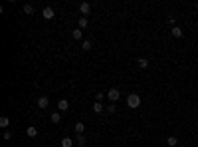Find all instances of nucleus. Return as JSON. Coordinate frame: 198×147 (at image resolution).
<instances>
[{
    "label": "nucleus",
    "instance_id": "5",
    "mask_svg": "<svg viewBox=\"0 0 198 147\" xmlns=\"http://www.w3.org/2000/svg\"><path fill=\"white\" fill-rule=\"evenodd\" d=\"M69 102L68 99H58V111H68Z\"/></svg>",
    "mask_w": 198,
    "mask_h": 147
},
{
    "label": "nucleus",
    "instance_id": "25",
    "mask_svg": "<svg viewBox=\"0 0 198 147\" xmlns=\"http://www.w3.org/2000/svg\"><path fill=\"white\" fill-rule=\"evenodd\" d=\"M178 147H186V145H178Z\"/></svg>",
    "mask_w": 198,
    "mask_h": 147
},
{
    "label": "nucleus",
    "instance_id": "1",
    "mask_svg": "<svg viewBox=\"0 0 198 147\" xmlns=\"http://www.w3.org/2000/svg\"><path fill=\"white\" fill-rule=\"evenodd\" d=\"M127 106H129L131 110H137V107L141 106V96L139 93H129V96H127Z\"/></svg>",
    "mask_w": 198,
    "mask_h": 147
},
{
    "label": "nucleus",
    "instance_id": "21",
    "mask_svg": "<svg viewBox=\"0 0 198 147\" xmlns=\"http://www.w3.org/2000/svg\"><path fill=\"white\" fill-rule=\"evenodd\" d=\"M105 96H107V93H103V92H97V93H95V102H103V99H105Z\"/></svg>",
    "mask_w": 198,
    "mask_h": 147
},
{
    "label": "nucleus",
    "instance_id": "6",
    "mask_svg": "<svg viewBox=\"0 0 198 147\" xmlns=\"http://www.w3.org/2000/svg\"><path fill=\"white\" fill-rule=\"evenodd\" d=\"M42 14H44V18H46V20H52V18H54V8H52V6H46Z\"/></svg>",
    "mask_w": 198,
    "mask_h": 147
},
{
    "label": "nucleus",
    "instance_id": "11",
    "mask_svg": "<svg viewBox=\"0 0 198 147\" xmlns=\"http://www.w3.org/2000/svg\"><path fill=\"white\" fill-rule=\"evenodd\" d=\"M171 34H172L174 38H182V28H178V26L171 28Z\"/></svg>",
    "mask_w": 198,
    "mask_h": 147
},
{
    "label": "nucleus",
    "instance_id": "3",
    "mask_svg": "<svg viewBox=\"0 0 198 147\" xmlns=\"http://www.w3.org/2000/svg\"><path fill=\"white\" fill-rule=\"evenodd\" d=\"M79 12L87 18V14H91V4H89V2H81V4H79Z\"/></svg>",
    "mask_w": 198,
    "mask_h": 147
},
{
    "label": "nucleus",
    "instance_id": "23",
    "mask_svg": "<svg viewBox=\"0 0 198 147\" xmlns=\"http://www.w3.org/2000/svg\"><path fill=\"white\" fill-rule=\"evenodd\" d=\"M4 139H6V141H8V139H12V133H10V131H8V129L4 131Z\"/></svg>",
    "mask_w": 198,
    "mask_h": 147
},
{
    "label": "nucleus",
    "instance_id": "20",
    "mask_svg": "<svg viewBox=\"0 0 198 147\" xmlns=\"http://www.w3.org/2000/svg\"><path fill=\"white\" fill-rule=\"evenodd\" d=\"M24 12L28 14V16H32V14H34V6H32V4H26V6H24Z\"/></svg>",
    "mask_w": 198,
    "mask_h": 147
},
{
    "label": "nucleus",
    "instance_id": "24",
    "mask_svg": "<svg viewBox=\"0 0 198 147\" xmlns=\"http://www.w3.org/2000/svg\"><path fill=\"white\" fill-rule=\"evenodd\" d=\"M167 22H168V26H172V28H174V16H168V20H167Z\"/></svg>",
    "mask_w": 198,
    "mask_h": 147
},
{
    "label": "nucleus",
    "instance_id": "18",
    "mask_svg": "<svg viewBox=\"0 0 198 147\" xmlns=\"http://www.w3.org/2000/svg\"><path fill=\"white\" fill-rule=\"evenodd\" d=\"M75 141H77V145H79V147H83V145L87 143V139H85V135H83V133H81V135H77V139H75Z\"/></svg>",
    "mask_w": 198,
    "mask_h": 147
},
{
    "label": "nucleus",
    "instance_id": "15",
    "mask_svg": "<svg viewBox=\"0 0 198 147\" xmlns=\"http://www.w3.org/2000/svg\"><path fill=\"white\" fill-rule=\"evenodd\" d=\"M72 38H73V40H81V38H83V32L77 28V30H73V32H72Z\"/></svg>",
    "mask_w": 198,
    "mask_h": 147
},
{
    "label": "nucleus",
    "instance_id": "13",
    "mask_svg": "<svg viewBox=\"0 0 198 147\" xmlns=\"http://www.w3.org/2000/svg\"><path fill=\"white\" fill-rule=\"evenodd\" d=\"M26 133H28V137H32V139H34V137H38V129H36V127H28V129H26Z\"/></svg>",
    "mask_w": 198,
    "mask_h": 147
},
{
    "label": "nucleus",
    "instance_id": "12",
    "mask_svg": "<svg viewBox=\"0 0 198 147\" xmlns=\"http://www.w3.org/2000/svg\"><path fill=\"white\" fill-rule=\"evenodd\" d=\"M83 131H85V125H83V121H77V123H75V133L81 135Z\"/></svg>",
    "mask_w": 198,
    "mask_h": 147
},
{
    "label": "nucleus",
    "instance_id": "2",
    "mask_svg": "<svg viewBox=\"0 0 198 147\" xmlns=\"http://www.w3.org/2000/svg\"><path fill=\"white\" fill-rule=\"evenodd\" d=\"M119 97H121V92H119L117 88H111V89H107V99H109L111 103H115Z\"/></svg>",
    "mask_w": 198,
    "mask_h": 147
},
{
    "label": "nucleus",
    "instance_id": "17",
    "mask_svg": "<svg viewBox=\"0 0 198 147\" xmlns=\"http://www.w3.org/2000/svg\"><path fill=\"white\" fill-rule=\"evenodd\" d=\"M167 143H168V147H176V145H178V139H176L174 135H171V137L167 139Z\"/></svg>",
    "mask_w": 198,
    "mask_h": 147
},
{
    "label": "nucleus",
    "instance_id": "7",
    "mask_svg": "<svg viewBox=\"0 0 198 147\" xmlns=\"http://www.w3.org/2000/svg\"><path fill=\"white\" fill-rule=\"evenodd\" d=\"M147 66H149V60H147V58H137V68L145 70Z\"/></svg>",
    "mask_w": 198,
    "mask_h": 147
},
{
    "label": "nucleus",
    "instance_id": "4",
    "mask_svg": "<svg viewBox=\"0 0 198 147\" xmlns=\"http://www.w3.org/2000/svg\"><path fill=\"white\" fill-rule=\"evenodd\" d=\"M48 106H50L48 96H40V97H38V107H40V110H46Z\"/></svg>",
    "mask_w": 198,
    "mask_h": 147
},
{
    "label": "nucleus",
    "instance_id": "14",
    "mask_svg": "<svg viewBox=\"0 0 198 147\" xmlns=\"http://www.w3.org/2000/svg\"><path fill=\"white\" fill-rule=\"evenodd\" d=\"M87 26H89V20L85 16H81L79 18V30H83V28H87Z\"/></svg>",
    "mask_w": 198,
    "mask_h": 147
},
{
    "label": "nucleus",
    "instance_id": "8",
    "mask_svg": "<svg viewBox=\"0 0 198 147\" xmlns=\"http://www.w3.org/2000/svg\"><path fill=\"white\" fill-rule=\"evenodd\" d=\"M50 119H52V123H60L62 121V111H54L50 115Z\"/></svg>",
    "mask_w": 198,
    "mask_h": 147
},
{
    "label": "nucleus",
    "instance_id": "9",
    "mask_svg": "<svg viewBox=\"0 0 198 147\" xmlns=\"http://www.w3.org/2000/svg\"><path fill=\"white\" fill-rule=\"evenodd\" d=\"M60 145L62 147H73V139L72 137H64V139L60 141Z\"/></svg>",
    "mask_w": 198,
    "mask_h": 147
},
{
    "label": "nucleus",
    "instance_id": "22",
    "mask_svg": "<svg viewBox=\"0 0 198 147\" xmlns=\"http://www.w3.org/2000/svg\"><path fill=\"white\" fill-rule=\"evenodd\" d=\"M105 111H107V113H115V111H117V107H115V103H109V106H107V107H105Z\"/></svg>",
    "mask_w": 198,
    "mask_h": 147
},
{
    "label": "nucleus",
    "instance_id": "16",
    "mask_svg": "<svg viewBox=\"0 0 198 147\" xmlns=\"http://www.w3.org/2000/svg\"><path fill=\"white\" fill-rule=\"evenodd\" d=\"M91 46H93V44H91V40H83V42H81V50H85V52L91 50Z\"/></svg>",
    "mask_w": 198,
    "mask_h": 147
},
{
    "label": "nucleus",
    "instance_id": "19",
    "mask_svg": "<svg viewBox=\"0 0 198 147\" xmlns=\"http://www.w3.org/2000/svg\"><path fill=\"white\" fill-rule=\"evenodd\" d=\"M8 125H10V119H8L6 115H2L0 117V127H8Z\"/></svg>",
    "mask_w": 198,
    "mask_h": 147
},
{
    "label": "nucleus",
    "instance_id": "10",
    "mask_svg": "<svg viewBox=\"0 0 198 147\" xmlns=\"http://www.w3.org/2000/svg\"><path fill=\"white\" fill-rule=\"evenodd\" d=\"M93 111H95V113H103V111H105L103 103L101 102H95V103H93Z\"/></svg>",
    "mask_w": 198,
    "mask_h": 147
}]
</instances>
